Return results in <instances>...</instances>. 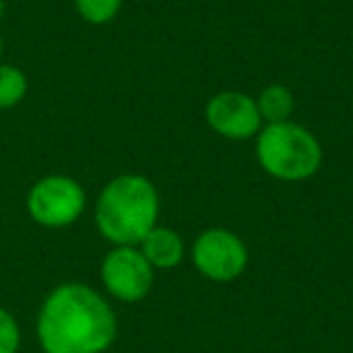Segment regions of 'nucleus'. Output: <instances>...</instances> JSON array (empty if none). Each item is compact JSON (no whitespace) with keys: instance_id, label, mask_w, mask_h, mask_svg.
<instances>
[{"instance_id":"nucleus-1","label":"nucleus","mask_w":353,"mask_h":353,"mask_svg":"<svg viewBox=\"0 0 353 353\" xmlns=\"http://www.w3.org/2000/svg\"><path fill=\"white\" fill-rule=\"evenodd\" d=\"M117 336L109 303L85 283H63L46 295L37 317L44 353H104Z\"/></svg>"},{"instance_id":"nucleus-2","label":"nucleus","mask_w":353,"mask_h":353,"mask_svg":"<svg viewBox=\"0 0 353 353\" xmlns=\"http://www.w3.org/2000/svg\"><path fill=\"white\" fill-rule=\"evenodd\" d=\"M160 201L145 176L121 174L102 189L94 223L104 240L117 247H136L155 228Z\"/></svg>"},{"instance_id":"nucleus-3","label":"nucleus","mask_w":353,"mask_h":353,"mask_svg":"<svg viewBox=\"0 0 353 353\" xmlns=\"http://www.w3.org/2000/svg\"><path fill=\"white\" fill-rule=\"evenodd\" d=\"M256 157L259 165L276 179L303 182L322 165V148L317 138L298 123H269L264 131H259Z\"/></svg>"},{"instance_id":"nucleus-4","label":"nucleus","mask_w":353,"mask_h":353,"mask_svg":"<svg viewBox=\"0 0 353 353\" xmlns=\"http://www.w3.org/2000/svg\"><path fill=\"white\" fill-rule=\"evenodd\" d=\"M85 211V189L65 174H46L27 194V213L44 228L73 225Z\"/></svg>"},{"instance_id":"nucleus-5","label":"nucleus","mask_w":353,"mask_h":353,"mask_svg":"<svg viewBox=\"0 0 353 353\" xmlns=\"http://www.w3.org/2000/svg\"><path fill=\"white\" fill-rule=\"evenodd\" d=\"M194 266L211 281H232L245 271L247 266V250L240 237L230 230L213 228L196 237L194 242Z\"/></svg>"},{"instance_id":"nucleus-6","label":"nucleus","mask_w":353,"mask_h":353,"mask_svg":"<svg viewBox=\"0 0 353 353\" xmlns=\"http://www.w3.org/2000/svg\"><path fill=\"white\" fill-rule=\"evenodd\" d=\"M102 283L114 298L136 303L150 290L152 266L136 247H114L102 261Z\"/></svg>"},{"instance_id":"nucleus-7","label":"nucleus","mask_w":353,"mask_h":353,"mask_svg":"<svg viewBox=\"0 0 353 353\" xmlns=\"http://www.w3.org/2000/svg\"><path fill=\"white\" fill-rule=\"evenodd\" d=\"M206 119L216 133L232 141H245L259 133L261 114L256 102L245 92H221L208 99Z\"/></svg>"},{"instance_id":"nucleus-8","label":"nucleus","mask_w":353,"mask_h":353,"mask_svg":"<svg viewBox=\"0 0 353 353\" xmlns=\"http://www.w3.org/2000/svg\"><path fill=\"white\" fill-rule=\"evenodd\" d=\"M143 245V256L150 261V266L160 269H172L184 259V242L170 228H152L145 235Z\"/></svg>"},{"instance_id":"nucleus-9","label":"nucleus","mask_w":353,"mask_h":353,"mask_svg":"<svg viewBox=\"0 0 353 353\" xmlns=\"http://www.w3.org/2000/svg\"><path fill=\"white\" fill-rule=\"evenodd\" d=\"M256 107H259V114L264 121L283 123V121H288L290 114H293L295 99L288 88H283V85H271V88H266L264 92H261Z\"/></svg>"},{"instance_id":"nucleus-10","label":"nucleus","mask_w":353,"mask_h":353,"mask_svg":"<svg viewBox=\"0 0 353 353\" xmlns=\"http://www.w3.org/2000/svg\"><path fill=\"white\" fill-rule=\"evenodd\" d=\"M27 75L17 65L0 61V112L12 109L25 99L27 94Z\"/></svg>"},{"instance_id":"nucleus-11","label":"nucleus","mask_w":353,"mask_h":353,"mask_svg":"<svg viewBox=\"0 0 353 353\" xmlns=\"http://www.w3.org/2000/svg\"><path fill=\"white\" fill-rule=\"evenodd\" d=\"M75 10L90 25H107L121 10V0H75Z\"/></svg>"},{"instance_id":"nucleus-12","label":"nucleus","mask_w":353,"mask_h":353,"mask_svg":"<svg viewBox=\"0 0 353 353\" xmlns=\"http://www.w3.org/2000/svg\"><path fill=\"white\" fill-rule=\"evenodd\" d=\"M22 343V332L15 314L0 305V353H17Z\"/></svg>"},{"instance_id":"nucleus-13","label":"nucleus","mask_w":353,"mask_h":353,"mask_svg":"<svg viewBox=\"0 0 353 353\" xmlns=\"http://www.w3.org/2000/svg\"><path fill=\"white\" fill-rule=\"evenodd\" d=\"M0 61H3V37H0Z\"/></svg>"}]
</instances>
